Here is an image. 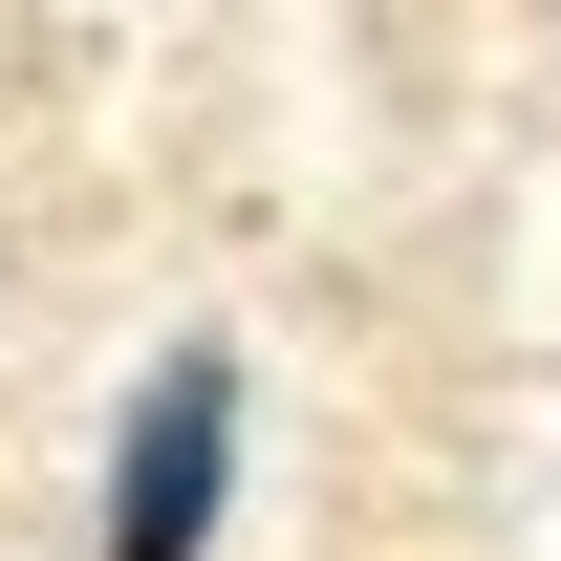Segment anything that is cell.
I'll use <instances>...</instances> for the list:
<instances>
[{
    "instance_id": "obj_1",
    "label": "cell",
    "mask_w": 561,
    "mask_h": 561,
    "mask_svg": "<svg viewBox=\"0 0 561 561\" xmlns=\"http://www.w3.org/2000/svg\"><path fill=\"white\" fill-rule=\"evenodd\" d=\"M238 518V346H173L108 432V561H216Z\"/></svg>"
}]
</instances>
